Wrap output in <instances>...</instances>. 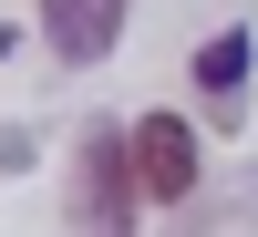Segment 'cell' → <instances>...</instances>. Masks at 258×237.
I'll use <instances>...</instances> for the list:
<instances>
[{"mask_svg": "<svg viewBox=\"0 0 258 237\" xmlns=\"http://www.w3.org/2000/svg\"><path fill=\"white\" fill-rule=\"evenodd\" d=\"M238 83H248V31H217L197 52V93H238Z\"/></svg>", "mask_w": 258, "mask_h": 237, "instance_id": "obj_4", "label": "cell"}, {"mask_svg": "<svg viewBox=\"0 0 258 237\" xmlns=\"http://www.w3.org/2000/svg\"><path fill=\"white\" fill-rule=\"evenodd\" d=\"M114 31H124V0H41V41L62 62H103Z\"/></svg>", "mask_w": 258, "mask_h": 237, "instance_id": "obj_2", "label": "cell"}, {"mask_svg": "<svg viewBox=\"0 0 258 237\" xmlns=\"http://www.w3.org/2000/svg\"><path fill=\"white\" fill-rule=\"evenodd\" d=\"M124 165H135V134H93L83 144V217H135V186H124Z\"/></svg>", "mask_w": 258, "mask_h": 237, "instance_id": "obj_3", "label": "cell"}, {"mask_svg": "<svg viewBox=\"0 0 258 237\" xmlns=\"http://www.w3.org/2000/svg\"><path fill=\"white\" fill-rule=\"evenodd\" d=\"M135 186L155 206H186V196H197V134H186V114H145L135 124Z\"/></svg>", "mask_w": 258, "mask_h": 237, "instance_id": "obj_1", "label": "cell"}]
</instances>
